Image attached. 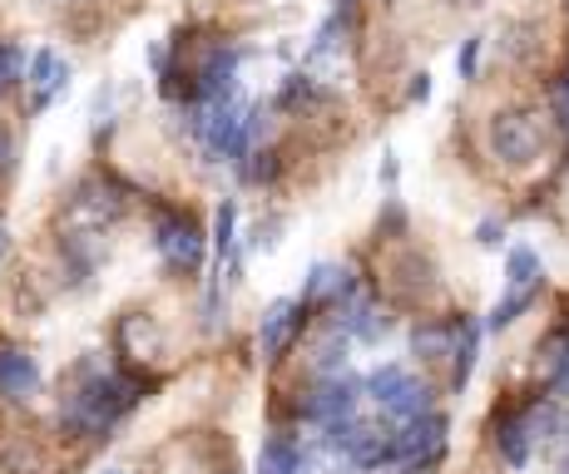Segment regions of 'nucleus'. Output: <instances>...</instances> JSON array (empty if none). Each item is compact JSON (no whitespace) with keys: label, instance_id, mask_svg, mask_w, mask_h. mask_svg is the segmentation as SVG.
<instances>
[{"label":"nucleus","instance_id":"1","mask_svg":"<svg viewBox=\"0 0 569 474\" xmlns=\"http://www.w3.org/2000/svg\"><path fill=\"white\" fill-rule=\"evenodd\" d=\"M154 248L163 258V268L173 272V278H189V272L203 268V223L193 213H163L159 228H154Z\"/></svg>","mask_w":569,"mask_h":474},{"label":"nucleus","instance_id":"2","mask_svg":"<svg viewBox=\"0 0 569 474\" xmlns=\"http://www.w3.org/2000/svg\"><path fill=\"white\" fill-rule=\"evenodd\" d=\"M490 149L506 163H535L545 149V119L530 114V109H506V114L490 119Z\"/></svg>","mask_w":569,"mask_h":474},{"label":"nucleus","instance_id":"3","mask_svg":"<svg viewBox=\"0 0 569 474\" xmlns=\"http://www.w3.org/2000/svg\"><path fill=\"white\" fill-rule=\"evenodd\" d=\"M367 391H371V401H377L381 411H387L391 421H401V425L431 411V391H426V385L416 381V376H407L401 366L371 371V376H367Z\"/></svg>","mask_w":569,"mask_h":474},{"label":"nucleus","instance_id":"4","mask_svg":"<svg viewBox=\"0 0 569 474\" xmlns=\"http://www.w3.org/2000/svg\"><path fill=\"white\" fill-rule=\"evenodd\" d=\"M441 450H446V421L431 411L407 421L401 435H391V460H401V465H431Z\"/></svg>","mask_w":569,"mask_h":474},{"label":"nucleus","instance_id":"5","mask_svg":"<svg viewBox=\"0 0 569 474\" xmlns=\"http://www.w3.org/2000/svg\"><path fill=\"white\" fill-rule=\"evenodd\" d=\"M298 326H302V302H272L268 312H262V326H258V346H262V356L268 361H278L282 351L292 346V336H298Z\"/></svg>","mask_w":569,"mask_h":474},{"label":"nucleus","instance_id":"6","mask_svg":"<svg viewBox=\"0 0 569 474\" xmlns=\"http://www.w3.org/2000/svg\"><path fill=\"white\" fill-rule=\"evenodd\" d=\"M352 405H357V385L352 381H332V376H322V385L308 395V415L322 430H332V425H342V421H352Z\"/></svg>","mask_w":569,"mask_h":474},{"label":"nucleus","instance_id":"7","mask_svg":"<svg viewBox=\"0 0 569 474\" xmlns=\"http://www.w3.org/2000/svg\"><path fill=\"white\" fill-rule=\"evenodd\" d=\"M545 425H550V415H510V421H500V430H496L500 460H506V465H525V460H530V445L540 440Z\"/></svg>","mask_w":569,"mask_h":474},{"label":"nucleus","instance_id":"8","mask_svg":"<svg viewBox=\"0 0 569 474\" xmlns=\"http://www.w3.org/2000/svg\"><path fill=\"white\" fill-rule=\"evenodd\" d=\"M30 84H36V109H50L54 99L70 90V64L60 50H40L30 60Z\"/></svg>","mask_w":569,"mask_h":474},{"label":"nucleus","instance_id":"9","mask_svg":"<svg viewBox=\"0 0 569 474\" xmlns=\"http://www.w3.org/2000/svg\"><path fill=\"white\" fill-rule=\"evenodd\" d=\"M40 391V366L26 351H0V395L10 401H30Z\"/></svg>","mask_w":569,"mask_h":474},{"label":"nucleus","instance_id":"10","mask_svg":"<svg viewBox=\"0 0 569 474\" xmlns=\"http://www.w3.org/2000/svg\"><path fill=\"white\" fill-rule=\"evenodd\" d=\"M342 326H347V336H357V341H381L391 322H387V312H381L377 302H367V296H352V302H347Z\"/></svg>","mask_w":569,"mask_h":474},{"label":"nucleus","instance_id":"11","mask_svg":"<svg viewBox=\"0 0 569 474\" xmlns=\"http://www.w3.org/2000/svg\"><path fill=\"white\" fill-rule=\"evenodd\" d=\"M357 282L347 268H312L308 278V302H352Z\"/></svg>","mask_w":569,"mask_h":474},{"label":"nucleus","instance_id":"12","mask_svg":"<svg viewBox=\"0 0 569 474\" xmlns=\"http://www.w3.org/2000/svg\"><path fill=\"white\" fill-rule=\"evenodd\" d=\"M302 470H308V460H302L298 440L272 435L268 445H262V474H302Z\"/></svg>","mask_w":569,"mask_h":474},{"label":"nucleus","instance_id":"13","mask_svg":"<svg viewBox=\"0 0 569 474\" xmlns=\"http://www.w3.org/2000/svg\"><path fill=\"white\" fill-rule=\"evenodd\" d=\"M451 346H456V326H441V322H421L411 332V351L421 361H441V356H451Z\"/></svg>","mask_w":569,"mask_h":474},{"label":"nucleus","instance_id":"14","mask_svg":"<svg viewBox=\"0 0 569 474\" xmlns=\"http://www.w3.org/2000/svg\"><path fill=\"white\" fill-rule=\"evenodd\" d=\"M476 351H480V326L476 322H456V346H451V356H456V385H466L470 381V366H476Z\"/></svg>","mask_w":569,"mask_h":474},{"label":"nucleus","instance_id":"15","mask_svg":"<svg viewBox=\"0 0 569 474\" xmlns=\"http://www.w3.org/2000/svg\"><path fill=\"white\" fill-rule=\"evenodd\" d=\"M272 173H278V153L272 149H253V153H243V159H238V179L243 183H272Z\"/></svg>","mask_w":569,"mask_h":474},{"label":"nucleus","instance_id":"16","mask_svg":"<svg viewBox=\"0 0 569 474\" xmlns=\"http://www.w3.org/2000/svg\"><path fill=\"white\" fill-rule=\"evenodd\" d=\"M342 366H347V336L337 332V336L317 341V356H312V371H317V376H337Z\"/></svg>","mask_w":569,"mask_h":474},{"label":"nucleus","instance_id":"17","mask_svg":"<svg viewBox=\"0 0 569 474\" xmlns=\"http://www.w3.org/2000/svg\"><path fill=\"white\" fill-rule=\"evenodd\" d=\"M506 272H510V286H540V282H545V272H540V258H535L530 248H516V252H510Z\"/></svg>","mask_w":569,"mask_h":474},{"label":"nucleus","instance_id":"18","mask_svg":"<svg viewBox=\"0 0 569 474\" xmlns=\"http://www.w3.org/2000/svg\"><path fill=\"white\" fill-rule=\"evenodd\" d=\"M535 292H540V286H510V292L500 296V306H496V316H490V326H496V332H500V326H510V322H516V316L525 312V306L535 302Z\"/></svg>","mask_w":569,"mask_h":474},{"label":"nucleus","instance_id":"19","mask_svg":"<svg viewBox=\"0 0 569 474\" xmlns=\"http://www.w3.org/2000/svg\"><path fill=\"white\" fill-rule=\"evenodd\" d=\"M233 238H238V208L233 203H218V213H213V252H218V258H228V252H233Z\"/></svg>","mask_w":569,"mask_h":474},{"label":"nucleus","instance_id":"20","mask_svg":"<svg viewBox=\"0 0 569 474\" xmlns=\"http://www.w3.org/2000/svg\"><path fill=\"white\" fill-rule=\"evenodd\" d=\"M312 99H317V84L308 80V74H292V80L278 90V104L282 109H308Z\"/></svg>","mask_w":569,"mask_h":474},{"label":"nucleus","instance_id":"21","mask_svg":"<svg viewBox=\"0 0 569 474\" xmlns=\"http://www.w3.org/2000/svg\"><path fill=\"white\" fill-rule=\"evenodd\" d=\"M20 70H26V54H20L16 46H0V80L16 84V80H20Z\"/></svg>","mask_w":569,"mask_h":474},{"label":"nucleus","instance_id":"22","mask_svg":"<svg viewBox=\"0 0 569 474\" xmlns=\"http://www.w3.org/2000/svg\"><path fill=\"white\" fill-rule=\"evenodd\" d=\"M476 60H480V40H466L461 54H456V70H461V80H476Z\"/></svg>","mask_w":569,"mask_h":474},{"label":"nucleus","instance_id":"23","mask_svg":"<svg viewBox=\"0 0 569 474\" xmlns=\"http://www.w3.org/2000/svg\"><path fill=\"white\" fill-rule=\"evenodd\" d=\"M10 169H16V134L0 124V179H6Z\"/></svg>","mask_w":569,"mask_h":474},{"label":"nucleus","instance_id":"24","mask_svg":"<svg viewBox=\"0 0 569 474\" xmlns=\"http://www.w3.org/2000/svg\"><path fill=\"white\" fill-rule=\"evenodd\" d=\"M480 242H486V248H496V242H500V228L486 223V228H480Z\"/></svg>","mask_w":569,"mask_h":474},{"label":"nucleus","instance_id":"25","mask_svg":"<svg viewBox=\"0 0 569 474\" xmlns=\"http://www.w3.org/2000/svg\"><path fill=\"white\" fill-rule=\"evenodd\" d=\"M431 94V84H426V74H416V84H411V99H426Z\"/></svg>","mask_w":569,"mask_h":474},{"label":"nucleus","instance_id":"26","mask_svg":"<svg viewBox=\"0 0 569 474\" xmlns=\"http://www.w3.org/2000/svg\"><path fill=\"white\" fill-rule=\"evenodd\" d=\"M446 6H456V10H470V6H480V0H446Z\"/></svg>","mask_w":569,"mask_h":474},{"label":"nucleus","instance_id":"27","mask_svg":"<svg viewBox=\"0 0 569 474\" xmlns=\"http://www.w3.org/2000/svg\"><path fill=\"white\" fill-rule=\"evenodd\" d=\"M104 474H124V470H104Z\"/></svg>","mask_w":569,"mask_h":474},{"label":"nucleus","instance_id":"28","mask_svg":"<svg viewBox=\"0 0 569 474\" xmlns=\"http://www.w3.org/2000/svg\"><path fill=\"white\" fill-rule=\"evenodd\" d=\"M0 94H6V80H0Z\"/></svg>","mask_w":569,"mask_h":474}]
</instances>
